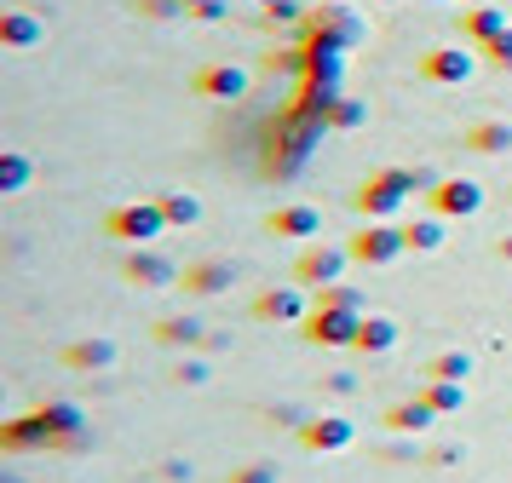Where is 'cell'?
Here are the masks:
<instances>
[{"mask_svg": "<svg viewBox=\"0 0 512 483\" xmlns=\"http://www.w3.org/2000/svg\"><path fill=\"white\" fill-rule=\"evenodd\" d=\"M415 190H420V179L409 167H380V173H369V179L351 190V207H357L363 219H397Z\"/></svg>", "mask_w": 512, "mask_h": 483, "instance_id": "6da1fadb", "label": "cell"}, {"mask_svg": "<svg viewBox=\"0 0 512 483\" xmlns=\"http://www.w3.org/2000/svg\"><path fill=\"white\" fill-rule=\"evenodd\" d=\"M167 213L156 202H127V207H110L104 213V236H116V242H127V248H156L167 236Z\"/></svg>", "mask_w": 512, "mask_h": 483, "instance_id": "7a4b0ae2", "label": "cell"}, {"mask_svg": "<svg viewBox=\"0 0 512 483\" xmlns=\"http://www.w3.org/2000/svg\"><path fill=\"white\" fill-rule=\"evenodd\" d=\"M346 253H351V265L380 271V265H397V259L409 253V236H403V225H392V219H369V225L346 242Z\"/></svg>", "mask_w": 512, "mask_h": 483, "instance_id": "3957f363", "label": "cell"}, {"mask_svg": "<svg viewBox=\"0 0 512 483\" xmlns=\"http://www.w3.org/2000/svg\"><path fill=\"white\" fill-rule=\"evenodd\" d=\"M478 46H432V52H420L415 75L426 87H466L472 75H478Z\"/></svg>", "mask_w": 512, "mask_h": 483, "instance_id": "277c9868", "label": "cell"}, {"mask_svg": "<svg viewBox=\"0 0 512 483\" xmlns=\"http://www.w3.org/2000/svg\"><path fill=\"white\" fill-rule=\"evenodd\" d=\"M357 328H363V311H334V305H311L305 317V340L323 345V351H351L357 345Z\"/></svg>", "mask_w": 512, "mask_h": 483, "instance_id": "5b68a950", "label": "cell"}, {"mask_svg": "<svg viewBox=\"0 0 512 483\" xmlns=\"http://www.w3.org/2000/svg\"><path fill=\"white\" fill-rule=\"evenodd\" d=\"M351 265L346 248H334V242H305L300 259H294V282L300 288H328V282H340Z\"/></svg>", "mask_w": 512, "mask_h": 483, "instance_id": "8992f818", "label": "cell"}, {"mask_svg": "<svg viewBox=\"0 0 512 483\" xmlns=\"http://www.w3.org/2000/svg\"><path fill=\"white\" fill-rule=\"evenodd\" d=\"M121 276L133 282V288H179V265L167 259L162 248H133L127 259H121Z\"/></svg>", "mask_w": 512, "mask_h": 483, "instance_id": "52a82bcc", "label": "cell"}, {"mask_svg": "<svg viewBox=\"0 0 512 483\" xmlns=\"http://www.w3.org/2000/svg\"><path fill=\"white\" fill-rule=\"evenodd\" d=\"M426 202H432V213L438 219H472L478 207H484V184L478 179H438V190H426Z\"/></svg>", "mask_w": 512, "mask_h": 483, "instance_id": "ba28073f", "label": "cell"}, {"mask_svg": "<svg viewBox=\"0 0 512 483\" xmlns=\"http://www.w3.org/2000/svg\"><path fill=\"white\" fill-rule=\"evenodd\" d=\"M300 443L311 449V455H340V449L357 443V426H351L346 414H311V420L300 426Z\"/></svg>", "mask_w": 512, "mask_h": 483, "instance_id": "9c48e42d", "label": "cell"}, {"mask_svg": "<svg viewBox=\"0 0 512 483\" xmlns=\"http://www.w3.org/2000/svg\"><path fill=\"white\" fill-rule=\"evenodd\" d=\"M236 282V259H196V265H185V276H179V288H185L190 299H213L225 294Z\"/></svg>", "mask_w": 512, "mask_h": 483, "instance_id": "30bf717a", "label": "cell"}, {"mask_svg": "<svg viewBox=\"0 0 512 483\" xmlns=\"http://www.w3.org/2000/svg\"><path fill=\"white\" fill-rule=\"evenodd\" d=\"M380 426L397 437H426L432 426H438V409L426 403V397H403V403H392V409L380 414Z\"/></svg>", "mask_w": 512, "mask_h": 483, "instance_id": "8fae6325", "label": "cell"}, {"mask_svg": "<svg viewBox=\"0 0 512 483\" xmlns=\"http://www.w3.org/2000/svg\"><path fill=\"white\" fill-rule=\"evenodd\" d=\"M190 92H196V98H242V92H248V69L202 64L196 75H190Z\"/></svg>", "mask_w": 512, "mask_h": 483, "instance_id": "7c38bea8", "label": "cell"}, {"mask_svg": "<svg viewBox=\"0 0 512 483\" xmlns=\"http://www.w3.org/2000/svg\"><path fill=\"white\" fill-rule=\"evenodd\" d=\"M0 449H12V455L52 449V426L41 420V409H29V414H18V420H6V426H0Z\"/></svg>", "mask_w": 512, "mask_h": 483, "instance_id": "4fadbf2b", "label": "cell"}, {"mask_svg": "<svg viewBox=\"0 0 512 483\" xmlns=\"http://www.w3.org/2000/svg\"><path fill=\"white\" fill-rule=\"evenodd\" d=\"M512 23H507V6H472V12H461V46H478L484 52L489 41H501Z\"/></svg>", "mask_w": 512, "mask_h": 483, "instance_id": "5bb4252c", "label": "cell"}, {"mask_svg": "<svg viewBox=\"0 0 512 483\" xmlns=\"http://www.w3.org/2000/svg\"><path fill=\"white\" fill-rule=\"evenodd\" d=\"M116 357H121V345L104 340V334L64 345V368H75V374H104V368H116Z\"/></svg>", "mask_w": 512, "mask_h": 483, "instance_id": "9a60e30c", "label": "cell"}, {"mask_svg": "<svg viewBox=\"0 0 512 483\" xmlns=\"http://www.w3.org/2000/svg\"><path fill=\"white\" fill-rule=\"evenodd\" d=\"M254 317L259 322H305L311 305H305L300 288H265V294H254Z\"/></svg>", "mask_w": 512, "mask_h": 483, "instance_id": "2e32d148", "label": "cell"}, {"mask_svg": "<svg viewBox=\"0 0 512 483\" xmlns=\"http://www.w3.org/2000/svg\"><path fill=\"white\" fill-rule=\"evenodd\" d=\"M47 41V18L35 12H0V46L6 52H29V46Z\"/></svg>", "mask_w": 512, "mask_h": 483, "instance_id": "e0dca14e", "label": "cell"}, {"mask_svg": "<svg viewBox=\"0 0 512 483\" xmlns=\"http://www.w3.org/2000/svg\"><path fill=\"white\" fill-rule=\"evenodd\" d=\"M397 340H403L397 317H386V311H369V317H363V328H357V345H351V351H363V357H386Z\"/></svg>", "mask_w": 512, "mask_h": 483, "instance_id": "ac0fdd59", "label": "cell"}, {"mask_svg": "<svg viewBox=\"0 0 512 483\" xmlns=\"http://www.w3.org/2000/svg\"><path fill=\"white\" fill-rule=\"evenodd\" d=\"M265 230H271V236H317V230H323V213L311 202H288L265 219Z\"/></svg>", "mask_w": 512, "mask_h": 483, "instance_id": "d6986e66", "label": "cell"}, {"mask_svg": "<svg viewBox=\"0 0 512 483\" xmlns=\"http://www.w3.org/2000/svg\"><path fill=\"white\" fill-rule=\"evenodd\" d=\"M466 150H478V156H501V150H512V121H472L461 133Z\"/></svg>", "mask_w": 512, "mask_h": 483, "instance_id": "ffe728a7", "label": "cell"}, {"mask_svg": "<svg viewBox=\"0 0 512 483\" xmlns=\"http://www.w3.org/2000/svg\"><path fill=\"white\" fill-rule=\"evenodd\" d=\"M369 121V104L363 98H323V127L328 133H357Z\"/></svg>", "mask_w": 512, "mask_h": 483, "instance_id": "44dd1931", "label": "cell"}, {"mask_svg": "<svg viewBox=\"0 0 512 483\" xmlns=\"http://www.w3.org/2000/svg\"><path fill=\"white\" fill-rule=\"evenodd\" d=\"M156 207L167 213V225H173V230H190L196 219H202V202H196L190 190H162V196H156Z\"/></svg>", "mask_w": 512, "mask_h": 483, "instance_id": "7402d4cb", "label": "cell"}, {"mask_svg": "<svg viewBox=\"0 0 512 483\" xmlns=\"http://www.w3.org/2000/svg\"><path fill=\"white\" fill-rule=\"evenodd\" d=\"M150 334H156L162 345H208V328H202L196 317H162Z\"/></svg>", "mask_w": 512, "mask_h": 483, "instance_id": "603a6c76", "label": "cell"}, {"mask_svg": "<svg viewBox=\"0 0 512 483\" xmlns=\"http://www.w3.org/2000/svg\"><path fill=\"white\" fill-rule=\"evenodd\" d=\"M472 374V357L466 351H438V357H426V368H420V380H461Z\"/></svg>", "mask_w": 512, "mask_h": 483, "instance_id": "cb8c5ba5", "label": "cell"}, {"mask_svg": "<svg viewBox=\"0 0 512 483\" xmlns=\"http://www.w3.org/2000/svg\"><path fill=\"white\" fill-rule=\"evenodd\" d=\"M420 397H426L438 414H461L466 386H461V380H420Z\"/></svg>", "mask_w": 512, "mask_h": 483, "instance_id": "d4e9b609", "label": "cell"}, {"mask_svg": "<svg viewBox=\"0 0 512 483\" xmlns=\"http://www.w3.org/2000/svg\"><path fill=\"white\" fill-rule=\"evenodd\" d=\"M403 236H409V253H438L443 248V219H438V213L409 219V225H403Z\"/></svg>", "mask_w": 512, "mask_h": 483, "instance_id": "484cf974", "label": "cell"}, {"mask_svg": "<svg viewBox=\"0 0 512 483\" xmlns=\"http://www.w3.org/2000/svg\"><path fill=\"white\" fill-rule=\"evenodd\" d=\"M317 305H334V311H363V317H369V305H363V294H357L351 282H328V288H317Z\"/></svg>", "mask_w": 512, "mask_h": 483, "instance_id": "4316f807", "label": "cell"}, {"mask_svg": "<svg viewBox=\"0 0 512 483\" xmlns=\"http://www.w3.org/2000/svg\"><path fill=\"white\" fill-rule=\"evenodd\" d=\"M29 173H35L29 156H18V150H6V156H0V190H6V196H12V190H24Z\"/></svg>", "mask_w": 512, "mask_h": 483, "instance_id": "83f0119b", "label": "cell"}, {"mask_svg": "<svg viewBox=\"0 0 512 483\" xmlns=\"http://www.w3.org/2000/svg\"><path fill=\"white\" fill-rule=\"evenodd\" d=\"M133 12H139V18H150V23H173V18H190V6H185V0H139Z\"/></svg>", "mask_w": 512, "mask_h": 483, "instance_id": "f1b7e54d", "label": "cell"}, {"mask_svg": "<svg viewBox=\"0 0 512 483\" xmlns=\"http://www.w3.org/2000/svg\"><path fill=\"white\" fill-rule=\"evenodd\" d=\"M231 483H277V466L271 460H254V466H236Z\"/></svg>", "mask_w": 512, "mask_h": 483, "instance_id": "f546056e", "label": "cell"}, {"mask_svg": "<svg viewBox=\"0 0 512 483\" xmlns=\"http://www.w3.org/2000/svg\"><path fill=\"white\" fill-rule=\"evenodd\" d=\"M190 18L196 23H225L231 18V0H202V6H190Z\"/></svg>", "mask_w": 512, "mask_h": 483, "instance_id": "4dcf8cb0", "label": "cell"}, {"mask_svg": "<svg viewBox=\"0 0 512 483\" xmlns=\"http://www.w3.org/2000/svg\"><path fill=\"white\" fill-rule=\"evenodd\" d=\"M484 58H489L495 69H507V75H512V29L501 35V41H489V46H484Z\"/></svg>", "mask_w": 512, "mask_h": 483, "instance_id": "1f68e13d", "label": "cell"}, {"mask_svg": "<svg viewBox=\"0 0 512 483\" xmlns=\"http://www.w3.org/2000/svg\"><path fill=\"white\" fill-rule=\"evenodd\" d=\"M173 380H179V386H208V363H202V357H190V363H179Z\"/></svg>", "mask_w": 512, "mask_h": 483, "instance_id": "d6a6232c", "label": "cell"}, {"mask_svg": "<svg viewBox=\"0 0 512 483\" xmlns=\"http://www.w3.org/2000/svg\"><path fill=\"white\" fill-rule=\"evenodd\" d=\"M271 420H277V426H294V432H300V426L311 420V414H305V409H294V403H282V409H271Z\"/></svg>", "mask_w": 512, "mask_h": 483, "instance_id": "836d02e7", "label": "cell"}, {"mask_svg": "<svg viewBox=\"0 0 512 483\" xmlns=\"http://www.w3.org/2000/svg\"><path fill=\"white\" fill-rule=\"evenodd\" d=\"M294 18H300V0H282V6L265 12V23H294Z\"/></svg>", "mask_w": 512, "mask_h": 483, "instance_id": "e575fe53", "label": "cell"}, {"mask_svg": "<svg viewBox=\"0 0 512 483\" xmlns=\"http://www.w3.org/2000/svg\"><path fill=\"white\" fill-rule=\"evenodd\" d=\"M162 472H167L173 483H190V478H196V466H190V460H167Z\"/></svg>", "mask_w": 512, "mask_h": 483, "instance_id": "d590c367", "label": "cell"}, {"mask_svg": "<svg viewBox=\"0 0 512 483\" xmlns=\"http://www.w3.org/2000/svg\"><path fill=\"white\" fill-rule=\"evenodd\" d=\"M328 391H334V397H351V391H357V380H351V374H328Z\"/></svg>", "mask_w": 512, "mask_h": 483, "instance_id": "8d00e7d4", "label": "cell"}, {"mask_svg": "<svg viewBox=\"0 0 512 483\" xmlns=\"http://www.w3.org/2000/svg\"><path fill=\"white\" fill-rule=\"evenodd\" d=\"M449 460H461V443H443V449H432V466H449Z\"/></svg>", "mask_w": 512, "mask_h": 483, "instance_id": "74e56055", "label": "cell"}, {"mask_svg": "<svg viewBox=\"0 0 512 483\" xmlns=\"http://www.w3.org/2000/svg\"><path fill=\"white\" fill-rule=\"evenodd\" d=\"M495 253H501V259L512 265V236H501V242H495Z\"/></svg>", "mask_w": 512, "mask_h": 483, "instance_id": "f35d334b", "label": "cell"}, {"mask_svg": "<svg viewBox=\"0 0 512 483\" xmlns=\"http://www.w3.org/2000/svg\"><path fill=\"white\" fill-rule=\"evenodd\" d=\"M357 6H397V0H357Z\"/></svg>", "mask_w": 512, "mask_h": 483, "instance_id": "ab89813d", "label": "cell"}, {"mask_svg": "<svg viewBox=\"0 0 512 483\" xmlns=\"http://www.w3.org/2000/svg\"><path fill=\"white\" fill-rule=\"evenodd\" d=\"M259 6H265V12H271V6H282V0H259Z\"/></svg>", "mask_w": 512, "mask_h": 483, "instance_id": "60d3db41", "label": "cell"}, {"mask_svg": "<svg viewBox=\"0 0 512 483\" xmlns=\"http://www.w3.org/2000/svg\"><path fill=\"white\" fill-rule=\"evenodd\" d=\"M185 6H202V0H185Z\"/></svg>", "mask_w": 512, "mask_h": 483, "instance_id": "b9f144b4", "label": "cell"}]
</instances>
